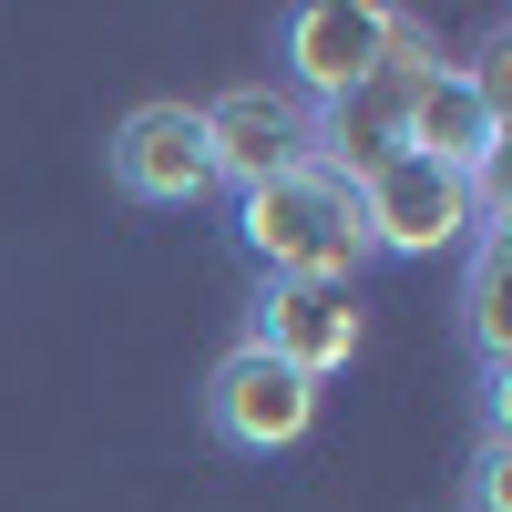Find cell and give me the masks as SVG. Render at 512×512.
Returning <instances> with one entry per match:
<instances>
[{
    "instance_id": "8",
    "label": "cell",
    "mask_w": 512,
    "mask_h": 512,
    "mask_svg": "<svg viewBox=\"0 0 512 512\" xmlns=\"http://www.w3.org/2000/svg\"><path fill=\"white\" fill-rule=\"evenodd\" d=\"M113 185L134 205H205L216 195V144L195 103H134L113 134Z\"/></svg>"
},
{
    "instance_id": "11",
    "label": "cell",
    "mask_w": 512,
    "mask_h": 512,
    "mask_svg": "<svg viewBox=\"0 0 512 512\" xmlns=\"http://www.w3.org/2000/svg\"><path fill=\"white\" fill-rule=\"evenodd\" d=\"M472 512H512V431H492L472 461Z\"/></svg>"
},
{
    "instance_id": "10",
    "label": "cell",
    "mask_w": 512,
    "mask_h": 512,
    "mask_svg": "<svg viewBox=\"0 0 512 512\" xmlns=\"http://www.w3.org/2000/svg\"><path fill=\"white\" fill-rule=\"evenodd\" d=\"M461 328H472V349L492 379H512V236L482 226L472 236V287H461Z\"/></svg>"
},
{
    "instance_id": "3",
    "label": "cell",
    "mask_w": 512,
    "mask_h": 512,
    "mask_svg": "<svg viewBox=\"0 0 512 512\" xmlns=\"http://www.w3.org/2000/svg\"><path fill=\"white\" fill-rule=\"evenodd\" d=\"M431 41H420V31H400L390 41V62H379L369 82H359V93H338V103H318V164H328V175H379V164H390L400 144H410V103H420V82H431Z\"/></svg>"
},
{
    "instance_id": "2",
    "label": "cell",
    "mask_w": 512,
    "mask_h": 512,
    "mask_svg": "<svg viewBox=\"0 0 512 512\" xmlns=\"http://www.w3.org/2000/svg\"><path fill=\"white\" fill-rule=\"evenodd\" d=\"M359 226H369V256H451L482 226H502V185H472V175H441L420 154H390L379 175H359Z\"/></svg>"
},
{
    "instance_id": "6",
    "label": "cell",
    "mask_w": 512,
    "mask_h": 512,
    "mask_svg": "<svg viewBox=\"0 0 512 512\" xmlns=\"http://www.w3.org/2000/svg\"><path fill=\"white\" fill-rule=\"evenodd\" d=\"M400 31H410V21L379 11V0H308V11H287V93H297V103L359 93V82L390 62Z\"/></svg>"
},
{
    "instance_id": "5",
    "label": "cell",
    "mask_w": 512,
    "mask_h": 512,
    "mask_svg": "<svg viewBox=\"0 0 512 512\" xmlns=\"http://www.w3.org/2000/svg\"><path fill=\"white\" fill-rule=\"evenodd\" d=\"M205 420H216L226 451H297L318 431V379H297L287 359H267L256 338H236V349L216 359V379H205Z\"/></svg>"
},
{
    "instance_id": "1",
    "label": "cell",
    "mask_w": 512,
    "mask_h": 512,
    "mask_svg": "<svg viewBox=\"0 0 512 512\" xmlns=\"http://www.w3.org/2000/svg\"><path fill=\"white\" fill-rule=\"evenodd\" d=\"M236 236L267 277H308V287H359L369 267V226H359V185L328 164H297L277 185L236 195Z\"/></svg>"
},
{
    "instance_id": "9",
    "label": "cell",
    "mask_w": 512,
    "mask_h": 512,
    "mask_svg": "<svg viewBox=\"0 0 512 512\" xmlns=\"http://www.w3.org/2000/svg\"><path fill=\"white\" fill-rule=\"evenodd\" d=\"M256 349L287 359L297 379H328L359 359V287H308V277H267V297H256Z\"/></svg>"
},
{
    "instance_id": "7",
    "label": "cell",
    "mask_w": 512,
    "mask_h": 512,
    "mask_svg": "<svg viewBox=\"0 0 512 512\" xmlns=\"http://www.w3.org/2000/svg\"><path fill=\"white\" fill-rule=\"evenodd\" d=\"M420 164H441V175H472L492 185V164H502V82L472 72V62H431V82H420V103H410V144Z\"/></svg>"
},
{
    "instance_id": "4",
    "label": "cell",
    "mask_w": 512,
    "mask_h": 512,
    "mask_svg": "<svg viewBox=\"0 0 512 512\" xmlns=\"http://www.w3.org/2000/svg\"><path fill=\"white\" fill-rule=\"evenodd\" d=\"M195 113H205V144H216V185H236V195L318 164V103H297L287 82H236Z\"/></svg>"
}]
</instances>
